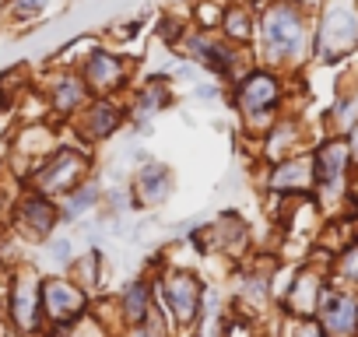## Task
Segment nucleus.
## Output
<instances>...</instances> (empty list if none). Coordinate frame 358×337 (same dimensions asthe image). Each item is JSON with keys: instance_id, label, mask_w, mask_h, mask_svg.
I'll return each instance as SVG.
<instances>
[{"instance_id": "4be33fe9", "label": "nucleus", "mask_w": 358, "mask_h": 337, "mask_svg": "<svg viewBox=\"0 0 358 337\" xmlns=\"http://www.w3.org/2000/svg\"><path fill=\"white\" fill-rule=\"evenodd\" d=\"M53 257H57V260H64V264H67V260H71V243H67V239H60V243H57V246H53Z\"/></svg>"}, {"instance_id": "9b49d317", "label": "nucleus", "mask_w": 358, "mask_h": 337, "mask_svg": "<svg viewBox=\"0 0 358 337\" xmlns=\"http://www.w3.org/2000/svg\"><path fill=\"white\" fill-rule=\"evenodd\" d=\"M169 194H172V176L165 165L141 168V176H137V201L141 204H162Z\"/></svg>"}, {"instance_id": "f3484780", "label": "nucleus", "mask_w": 358, "mask_h": 337, "mask_svg": "<svg viewBox=\"0 0 358 337\" xmlns=\"http://www.w3.org/2000/svg\"><path fill=\"white\" fill-rule=\"evenodd\" d=\"M53 88H57V92H53V102H57V109H74V106L85 99V78H81V81H74V78H64V81H57Z\"/></svg>"}, {"instance_id": "423d86ee", "label": "nucleus", "mask_w": 358, "mask_h": 337, "mask_svg": "<svg viewBox=\"0 0 358 337\" xmlns=\"http://www.w3.org/2000/svg\"><path fill=\"white\" fill-rule=\"evenodd\" d=\"M278 95H281V88H278V81H274L271 74H250V78L243 81V88H239V106H243L246 116L267 113V109L278 102Z\"/></svg>"}, {"instance_id": "2eb2a0df", "label": "nucleus", "mask_w": 358, "mask_h": 337, "mask_svg": "<svg viewBox=\"0 0 358 337\" xmlns=\"http://www.w3.org/2000/svg\"><path fill=\"white\" fill-rule=\"evenodd\" d=\"M313 299H316V281L313 278H299L292 295H288V309L299 313V316H309L313 313Z\"/></svg>"}, {"instance_id": "9d476101", "label": "nucleus", "mask_w": 358, "mask_h": 337, "mask_svg": "<svg viewBox=\"0 0 358 337\" xmlns=\"http://www.w3.org/2000/svg\"><path fill=\"white\" fill-rule=\"evenodd\" d=\"M320 316H323V330L327 334H351L358 327V306L348 295H327Z\"/></svg>"}, {"instance_id": "20e7f679", "label": "nucleus", "mask_w": 358, "mask_h": 337, "mask_svg": "<svg viewBox=\"0 0 358 337\" xmlns=\"http://www.w3.org/2000/svg\"><path fill=\"white\" fill-rule=\"evenodd\" d=\"M85 306H88L85 292L74 288L71 281H46L43 285V309L57 327H67L71 320L85 316Z\"/></svg>"}, {"instance_id": "7ed1b4c3", "label": "nucleus", "mask_w": 358, "mask_h": 337, "mask_svg": "<svg viewBox=\"0 0 358 337\" xmlns=\"http://www.w3.org/2000/svg\"><path fill=\"white\" fill-rule=\"evenodd\" d=\"M85 168H88V158H85L81 151H74V148H60L57 158H53V162L43 168V173L36 176V187H39L43 194H64V190L78 187V180H81Z\"/></svg>"}, {"instance_id": "4468645a", "label": "nucleus", "mask_w": 358, "mask_h": 337, "mask_svg": "<svg viewBox=\"0 0 358 337\" xmlns=\"http://www.w3.org/2000/svg\"><path fill=\"white\" fill-rule=\"evenodd\" d=\"M274 190H302L313 183V162H285L274 173Z\"/></svg>"}, {"instance_id": "6e6552de", "label": "nucleus", "mask_w": 358, "mask_h": 337, "mask_svg": "<svg viewBox=\"0 0 358 337\" xmlns=\"http://www.w3.org/2000/svg\"><path fill=\"white\" fill-rule=\"evenodd\" d=\"M57 222V208L46 201V197H25L22 201V232L32 236V239H46L50 229Z\"/></svg>"}, {"instance_id": "0eeeda50", "label": "nucleus", "mask_w": 358, "mask_h": 337, "mask_svg": "<svg viewBox=\"0 0 358 337\" xmlns=\"http://www.w3.org/2000/svg\"><path fill=\"white\" fill-rule=\"evenodd\" d=\"M85 85L92 88V92H113L120 81H123V64L116 60V57H109V53H95L88 64H85Z\"/></svg>"}, {"instance_id": "6ab92c4d", "label": "nucleus", "mask_w": 358, "mask_h": 337, "mask_svg": "<svg viewBox=\"0 0 358 337\" xmlns=\"http://www.w3.org/2000/svg\"><path fill=\"white\" fill-rule=\"evenodd\" d=\"M95 194H99L95 183H88L85 190H78V194H74V204H67V215H81V211H88V208L95 204Z\"/></svg>"}, {"instance_id": "aec40b11", "label": "nucleus", "mask_w": 358, "mask_h": 337, "mask_svg": "<svg viewBox=\"0 0 358 337\" xmlns=\"http://www.w3.org/2000/svg\"><path fill=\"white\" fill-rule=\"evenodd\" d=\"M341 274H344V278H351V281L358 285V246H355V250H348V253L341 257Z\"/></svg>"}, {"instance_id": "dca6fc26", "label": "nucleus", "mask_w": 358, "mask_h": 337, "mask_svg": "<svg viewBox=\"0 0 358 337\" xmlns=\"http://www.w3.org/2000/svg\"><path fill=\"white\" fill-rule=\"evenodd\" d=\"M123 316L130 323H137V320L144 323V316H148V288L141 281L127 288V295H123Z\"/></svg>"}, {"instance_id": "ddd939ff", "label": "nucleus", "mask_w": 358, "mask_h": 337, "mask_svg": "<svg viewBox=\"0 0 358 337\" xmlns=\"http://www.w3.org/2000/svg\"><path fill=\"white\" fill-rule=\"evenodd\" d=\"M116 127H120V113H116L113 106H106V102H99V106L81 120V134H85V137H92V141L109 137Z\"/></svg>"}, {"instance_id": "1a4fd4ad", "label": "nucleus", "mask_w": 358, "mask_h": 337, "mask_svg": "<svg viewBox=\"0 0 358 337\" xmlns=\"http://www.w3.org/2000/svg\"><path fill=\"white\" fill-rule=\"evenodd\" d=\"M348 158H351V148L341 144V141H330L316 151L313 158V176L320 183H337L344 176V168H348Z\"/></svg>"}, {"instance_id": "39448f33", "label": "nucleus", "mask_w": 358, "mask_h": 337, "mask_svg": "<svg viewBox=\"0 0 358 337\" xmlns=\"http://www.w3.org/2000/svg\"><path fill=\"white\" fill-rule=\"evenodd\" d=\"M165 302L176 320H183V323L194 320L201 309V281L194 274H172L165 281Z\"/></svg>"}, {"instance_id": "a211bd4d", "label": "nucleus", "mask_w": 358, "mask_h": 337, "mask_svg": "<svg viewBox=\"0 0 358 337\" xmlns=\"http://www.w3.org/2000/svg\"><path fill=\"white\" fill-rule=\"evenodd\" d=\"M222 25H225V32L232 39H250V32H253V18H250L246 8H229L222 15Z\"/></svg>"}, {"instance_id": "412c9836", "label": "nucleus", "mask_w": 358, "mask_h": 337, "mask_svg": "<svg viewBox=\"0 0 358 337\" xmlns=\"http://www.w3.org/2000/svg\"><path fill=\"white\" fill-rule=\"evenodd\" d=\"M46 8V0H22V8H18V15H39Z\"/></svg>"}, {"instance_id": "f8f14e48", "label": "nucleus", "mask_w": 358, "mask_h": 337, "mask_svg": "<svg viewBox=\"0 0 358 337\" xmlns=\"http://www.w3.org/2000/svg\"><path fill=\"white\" fill-rule=\"evenodd\" d=\"M43 292H36V278L22 274L11 295V316L18 320V327H36V306H39Z\"/></svg>"}, {"instance_id": "f03ea898", "label": "nucleus", "mask_w": 358, "mask_h": 337, "mask_svg": "<svg viewBox=\"0 0 358 337\" xmlns=\"http://www.w3.org/2000/svg\"><path fill=\"white\" fill-rule=\"evenodd\" d=\"M351 46H358V15L351 8H330L320 25V57L334 60Z\"/></svg>"}, {"instance_id": "f257e3e1", "label": "nucleus", "mask_w": 358, "mask_h": 337, "mask_svg": "<svg viewBox=\"0 0 358 337\" xmlns=\"http://www.w3.org/2000/svg\"><path fill=\"white\" fill-rule=\"evenodd\" d=\"M264 39H267V53L274 60L292 57L302 46V18H299V11L288 8V4L274 8L267 15V22H264Z\"/></svg>"}]
</instances>
